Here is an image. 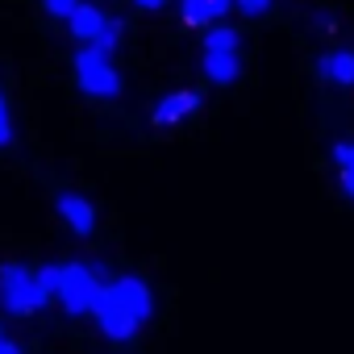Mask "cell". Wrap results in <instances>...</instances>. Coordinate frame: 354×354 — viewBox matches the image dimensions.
I'll use <instances>...</instances> for the list:
<instances>
[{"instance_id":"obj_4","label":"cell","mask_w":354,"mask_h":354,"mask_svg":"<svg viewBox=\"0 0 354 354\" xmlns=\"http://www.w3.org/2000/svg\"><path fill=\"white\" fill-rule=\"evenodd\" d=\"M96 325H100V333L113 337V342H129V337L142 329V321L113 296V288H104L100 300H96Z\"/></svg>"},{"instance_id":"obj_17","label":"cell","mask_w":354,"mask_h":354,"mask_svg":"<svg viewBox=\"0 0 354 354\" xmlns=\"http://www.w3.org/2000/svg\"><path fill=\"white\" fill-rule=\"evenodd\" d=\"M46 9H50L55 17H71V13L80 9V0H46Z\"/></svg>"},{"instance_id":"obj_21","label":"cell","mask_w":354,"mask_h":354,"mask_svg":"<svg viewBox=\"0 0 354 354\" xmlns=\"http://www.w3.org/2000/svg\"><path fill=\"white\" fill-rule=\"evenodd\" d=\"M133 5H138V9H162L167 0H133Z\"/></svg>"},{"instance_id":"obj_2","label":"cell","mask_w":354,"mask_h":354,"mask_svg":"<svg viewBox=\"0 0 354 354\" xmlns=\"http://www.w3.org/2000/svg\"><path fill=\"white\" fill-rule=\"evenodd\" d=\"M75 80H80V88L88 92V96H117L121 92V75H117V67L109 63V55L96 46V42H88L80 55H75Z\"/></svg>"},{"instance_id":"obj_19","label":"cell","mask_w":354,"mask_h":354,"mask_svg":"<svg viewBox=\"0 0 354 354\" xmlns=\"http://www.w3.org/2000/svg\"><path fill=\"white\" fill-rule=\"evenodd\" d=\"M209 5H213V13H217V21H221V17H225L234 5H238V0H209Z\"/></svg>"},{"instance_id":"obj_16","label":"cell","mask_w":354,"mask_h":354,"mask_svg":"<svg viewBox=\"0 0 354 354\" xmlns=\"http://www.w3.org/2000/svg\"><path fill=\"white\" fill-rule=\"evenodd\" d=\"M271 5H275V0H238V9H242L246 17H263Z\"/></svg>"},{"instance_id":"obj_22","label":"cell","mask_w":354,"mask_h":354,"mask_svg":"<svg viewBox=\"0 0 354 354\" xmlns=\"http://www.w3.org/2000/svg\"><path fill=\"white\" fill-rule=\"evenodd\" d=\"M0 354H21V346H13V342H0Z\"/></svg>"},{"instance_id":"obj_8","label":"cell","mask_w":354,"mask_h":354,"mask_svg":"<svg viewBox=\"0 0 354 354\" xmlns=\"http://www.w3.org/2000/svg\"><path fill=\"white\" fill-rule=\"evenodd\" d=\"M317 71H321V80L350 88L354 84V50H325L321 63H317Z\"/></svg>"},{"instance_id":"obj_13","label":"cell","mask_w":354,"mask_h":354,"mask_svg":"<svg viewBox=\"0 0 354 354\" xmlns=\"http://www.w3.org/2000/svg\"><path fill=\"white\" fill-rule=\"evenodd\" d=\"M96 46H100L104 55H113V50L121 46V21H104V30H100V38H96Z\"/></svg>"},{"instance_id":"obj_1","label":"cell","mask_w":354,"mask_h":354,"mask_svg":"<svg viewBox=\"0 0 354 354\" xmlns=\"http://www.w3.org/2000/svg\"><path fill=\"white\" fill-rule=\"evenodd\" d=\"M46 300H50V292H46V283L38 279V271H30V267H21V263H5V267H0V304H5V313L30 317V313H38Z\"/></svg>"},{"instance_id":"obj_15","label":"cell","mask_w":354,"mask_h":354,"mask_svg":"<svg viewBox=\"0 0 354 354\" xmlns=\"http://www.w3.org/2000/svg\"><path fill=\"white\" fill-rule=\"evenodd\" d=\"M38 279H42V283H46V292L55 296V292H59V283H63V267H42V271H38Z\"/></svg>"},{"instance_id":"obj_23","label":"cell","mask_w":354,"mask_h":354,"mask_svg":"<svg viewBox=\"0 0 354 354\" xmlns=\"http://www.w3.org/2000/svg\"><path fill=\"white\" fill-rule=\"evenodd\" d=\"M0 342H5V333H0Z\"/></svg>"},{"instance_id":"obj_20","label":"cell","mask_w":354,"mask_h":354,"mask_svg":"<svg viewBox=\"0 0 354 354\" xmlns=\"http://www.w3.org/2000/svg\"><path fill=\"white\" fill-rule=\"evenodd\" d=\"M342 192H346V196L354 201V175H342Z\"/></svg>"},{"instance_id":"obj_7","label":"cell","mask_w":354,"mask_h":354,"mask_svg":"<svg viewBox=\"0 0 354 354\" xmlns=\"http://www.w3.org/2000/svg\"><path fill=\"white\" fill-rule=\"evenodd\" d=\"M55 205H59L63 221H67V225H71V230H75L80 238H88V234L96 230V209H92V205H88V201H84L80 192H63V196H59Z\"/></svg>"},{"instance_id":"obj_9","label":"cell","mask_w":354,"mask_h":354,"mask_svg":"<svg viewBox=\"0 0 354 354\" xmlns=\"http://www.w3.org/2000/svg\"><path fill=\"white\" fill-rule=\"evenodd\" d=\"M67 21H71V34H75L80 42H96L109 17H104V13H100L96 5H84V0H80V9H75V13H71Z\"/></svg>"},{"instance_id":"obj_11","label":"cell","mask_w":354,"mask_h":354,"mask_svg":"<svg viewBox=\"0 0 354 354\" xmlns=\"http://www.w3.org/2000/svg\"><path fill=\"white\" fill-rule=\"evenodd\" d=\"M205 50H217V55H238V30L230 26H213L205 34Z\"/></svg>"},{"instance_id":"obj_5","label":"cell","mask_w":354,"mask_h":354,"mask_svg":"<svg viewBox=\"0 0 354 354\" xmlns=\"http://www.w3.org/2000/svg\"><path fill=\"white\" fill-rule=\"evenodd\" d=\"M109 288H113V296H117V300H121L142 325L150 321V313H154V292L146 288V279H138V275H121V279H113Z\"/></svg>"},{"instance_id":"obj_3","label":"cell","mask_w":354,"mask_h":354,"mask_svg":"<svg viewBox=\"0 0 354 354\" xmlns=\"http://www.w3.org/2000/svg\"><path fill=\"white\" fill-rule=\"evenodd\" d=\"M104 283L96 271L80 267V263H67L63 267V283H59V300L71 317H84V313H96V300H100Z\"/></svg>"},{"instance_id":"obj_10","label":"cell","mask_w":354,"mask_h":354,"mask_svg":"<svg viewBox=\"0 0 354 354\" xmlns=\"http://www.w3.org/2000/svg\"><path fill=\"white\" fill-rule=\"evenodd\" d=\"M205 75L213 84H234L242 75V59L238 55H217V50H205Z\"/></svg>"},{"instance_id":"obj_14","label":"cell","mask_w":354,"mask_h":354,"mask_svg":"<svg viewBox=\"0 0 354 354\" xmlns=\"http://www.w3.org/2000/svg\"><path fill=\"white\" fill-rule=\"evenodd\" d=\"M333 162H337V175H354V142H337Z\"/></svg>"},{"instance_id":"obj_12","label":"cell","mask_w":354,"mask_h":354,"mask_svg":"<svg viewBox=\"0 0 354 354\" xmlns=\"http://www.w3.org/2000/svg\"><path fill=\"white\" fill-rule=\"evenodd\" d=\"M180 13H184V21H188V26H213V21H217V13H213L209 0H184Z\"/></svg>"},{"instance_id":"obj_6","label":"cell","mask_w":354,"mask_h":354,"mask_svg":"<svg viewBox=\"0 0 354 354\" xmlns=\"http://www.w3.org/2000/svg\"><path fill=\"white\" fill-rule=\"evenodd\" d=\"M201 109V92H192V88H184V92H167L158 104H154V113H150V121L154 125H180L184 117H192Z\"/></svg>"},{"instance_id":"obj_18","label":"cell","mask_w":354,"mask_h":354,"mask_svg":"<svg viewBox=\"0 0 354 354\" xmlns=\"http://www.w3.org/2000/svg\"><path fill=\"white\" fill-rule=\"evenodd\" d=\"M13 138V125H9V109H5V96H0V146H9Z\"/></svg>"}]
</instances>
